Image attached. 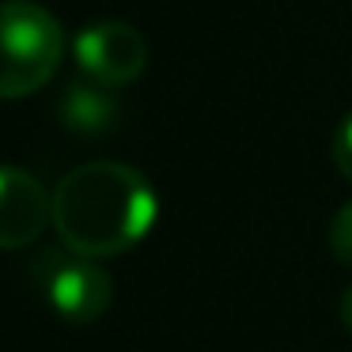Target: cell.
I'll return each mask as SVG.
<instances>
[{
  "label": "cell",
  "mask_w": 352,
  "mask_h": 352,
  "mask_svg": "<svg viewBox=\"0 0 352 352\" xmlns=\"http://www.w3.org/2000/svg\"><path fill=\"white\" fill-rule=\"evenodd\" d=\"M65 57V31L34 0L0 4V99H27L54 80Z\"/></svg>",
  "instance_id": "7a4b0ae2"
},
{
  "label": "cell",
  "mask_w": 352,
  "mask_h": 352,
  "mask_svg": "<svg viewBox=\"0 0 352 352\" xmlns=\"http://www.w3.org/2000/svg\"><path fill=\"white\" fill-rule=\"evenodd\" d=\"M160 220L152 182L129 163L91 160L69 170L54 190V228L69 250L118 258L148 239Z\"/></svg>",
  "instance_id": "6da1fadb"
},
{
  "label": "cell",
  "mask_w": 352,
  "mask_h": 352,
  "mask_svg": "<svg viewBox=\"0 0 352 352\" xmlns=\"http://www.w3.org/2000/svg\"><path fill=\"white\" fill-rule=\"evenodd\" d=\"M118 87H107L99 80H72L57 99V118L69 133L76 137H107L122 122V102H118Z\"/></svg>",
  "instance_id": "8992f818"
},
{
  "label": "cell",
  "mask_w": 352,
  "mask_h": 352,
  "mask_svg": "<svg viewBox=\"0 0 352 352\" xmlns=\"http://www.w3.org/2000/svg\"><path fill=\"white\" fill-rule=\"evenodd\" d=\"M341 322H344V329L352 333V284L344 288V296H341Z\"/></svg>",
  "instance_id": "9c48e42d"
},
{
  "label": "cell",
  "mask_w": 352,
  "mask_h": 352,
  "mask_svg": "<svg viewBox=\"0 0 352 352\" xmlns=\"http://www.w3.org/2000/svg\"><path fill=\"white\" fill-rule=\"evenodd\" d=\"M333 163H337V170L352 182V114L344 118V122L337 125V133H333Z\"/></svg>",
  "instance_id": "ba28073f"
},
{
  "label": "cell",
  "mask_w": 352,
  "mask_h": 352,
  "mask_svg": "<svg viewBox=\"0 0 352 352\" xmlns=\"http://www.w3.org/2000/svg\"><path fill=\"white\" fill-rule=\"evenodd\" d=\"M38 292L50 303V311L61 314L72 326L102 318L114 299V280L102 273V265L76 250H46L38 258Z\"/></svg>",
  "instance_id": "3957f363"
},
{
  "label": "cell",
  "mask_w": 352,
  "mask_h": 352,
  "mask_svg": "<svg viewBox=\"0 0 352 352\" xmlns=\"http://www.w3.org/2000/svg\"><path fill=\"white\" fill-rule=\"evenodd\" d=\"M54 223V193L16 163H0V250H23L38 243Z\"/></svg>",
  "instance_id": "5b68a950"
},
{
  "label": "cell",
  "mask_w": 352,
  "mask_h": 352,
  "mask_svg": "<svg viewBox=\"0 0 352 352\" xmlns=\"http://www.w3.org/2000/svg\"><path fill=\"white\" fill-rule=\"evenodd\" d=\"M72 57H76L80 76L99 80L107 87H125L148 69V42L133 23L99 19L76 31Z\"/></svg>",
  "instance_id": "277c9868"
},
{
  "label": "cell",
  "mask_w": 352,
  "mask_h": 352,
  "mask_svg": "<svg viewBox=\"0 0 352 352\" xmlns=\"http://www.w3.org/2000/svg\"><path fill=\"white\" fill-rule=\"evenodd\" d=\"M329 246L341 265H352V201L337 208L333 223H329Z\"/></svg>",
  "instance_id": "52a82bcc"
}]
</instances>
